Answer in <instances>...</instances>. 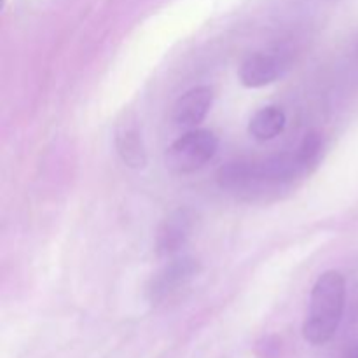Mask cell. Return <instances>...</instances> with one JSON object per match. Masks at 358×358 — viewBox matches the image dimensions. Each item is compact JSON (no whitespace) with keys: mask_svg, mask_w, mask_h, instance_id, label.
<instances>
[{"mask_svg":"<svg viewBox=\"0 0 358 358\" xmlns=\"http://www.w3.org/2000/svg\"><path fill=\"white\" fill-rule=\"evenodd\" d=\"M283 63L269 52H255L248 56L240 69V80L245 87H264L282 76Z\"/></svg>","mask_w":358,"mask_h":358,"instance_id":"52a82bcc","label":"cell"},{"mask_svg":"<svg viewBox=\"0 0 358 358\" xmlns=\"http://www.w3.org/2000/svg\"><path fill=\"white\" fill-rule=\"evenodd\" d=\"M198 215L191 208H178L161 222L156 236V250L159 255H173L187 243L194 233Z\"/></svg>","mask_w":358,"mask_h":358,"instance_id":"277c9868","label":"cell"},{"mask_svg":"<svg viewBox=\"0 0 358 358\" xmlns=\"http://www.w3.org/2000/svg\"><path fill=\"white\" fill-rule=\"evenodd\" d=\"M115 149L126 166L133 168V170L145 168L147 152L142 133H140L135 119H131L129 115H124V121L119 122L115 128Z\"/></svg>","mask_w":358,"mask_h":358,"instance_id":"8992f818","label":"cell"},{"mask_svg":"<svg viewBox=\"0 0 358 358\" xmlns=\"http://www.w3.org/2000/svg\"><path fill=\"white\" fill-rule=\"evenodd\" d=\"M219 149V138L210 129H191L175 140L164 152V164L175 175L201 170Z\"/></svg>","mask_w":358,"mask_h":358,"instance_id":"7a4b0ae2","label":"cell"},{"mask_svg":"<svg viewBox=\"0 0 358 358\" xmlns=\"http://www.w3.org/2000/svg\"><path fill=\"white\" fill-rule=\"evenodd\" d=\"M287 124L285 112L280 107L269 105V107L261 108L252 115L250 122H248V133L254 136L259 142H269V140L276 138L282 135Z\"/></svg>","mask_w":358,"mask_h":358,"instance_id":"ba28073f","label":"cell"},{"mask_svg":"<svg viewBox=\"0 0 358 358\" xmlns=\"http://www.w3.org/2000/svg\"><path fill=\"white\" fill-rule=\"evenodd\" d=\"M213 103V90L210 86H196L182 94L173 107V121L184 128L198 126Z\"/></svg>","mask_w":358,"mask_h":358,"instance_id":"5b68a950","label":"cell"},{"mask_svg":"<svg viewBox=\"0 0 358 358\" xmlns=\"http://www.w3.org/2000/svg\"><path fill=\"white\" fill-rule=\"evenodd\" d=\"M320 150H322L320 135H318V133H308V135L303 138V142H301L296 156H297V159H299L301 163L308 168L315 159H317V156L320 154Z\"/></svg>","mask_w":358,"mask_h":358,"instance_id":"9c48e42d","label":"cell"},{"mask_svg":"<svg viewBox=\"0 0 358 358\" xmlns=\"http://www.w3.org/2000/svg\"><path fill=\"white\" fill-rule=\"evenodd\" d=\"M346 282L339 271H325L315 282L310 297V310L303 325V336L315 346L334 338L345 311Z\"/></svg>","mask_w":358,"mask_h":358,"instance_id":"6da1fadb","label":"cell"},{"mask_svg":"<svg viewBox=\"0 0 358 358\" xmlns=\"http://www.w3.org/2000/svg\"><path fill=\"white\" fill-rule=\"evenodd\" d=\"M198 273L199 264L194 259L184 257L171 261L150 280L149 296L152 303H159V301H164L173 294L180 292L198 276Z\"/></svg>","mask_w":358,"mask_h":358,"instance_id":"3957f363","label":"cell"}]
</instances>
